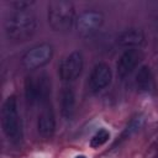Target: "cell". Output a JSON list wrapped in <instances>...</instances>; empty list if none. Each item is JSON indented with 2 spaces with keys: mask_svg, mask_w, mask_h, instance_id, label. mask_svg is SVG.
<instances>
[{
  "mask_svg": "<svg viewBox=\"0 0 158 158\" xmlns=\"http://www.w3.org/2000/svg\"><path fill=\"white\" fill-rule=\"evenodd\" d=\"M37 131L43 138H49L56 131V116L52 106L47 102L42 105V110L37 120Z\"/></svg>",
  "mask_w": 158,
  "mask_h": 158,
  "instance_id": "obj_10",
  "label": "cell"
},
{
  "mask_svg": "<svg viewBox=\"0 0 158 158\" xmlns=\"http://www.w3.org/2000/svg\"><path fill=\"white\" fill-rule=\"evenodd\" d=\"M35 4V1H28V0H16L12 1L11 5L16 9V11H21V10H28L30 6H32Z\"/></svg>",
  "mask_w": 158,
  "mask_h": 158,
  "instance_id": "obj_16",
  "label": "cell"
},
{
  "mask_svg": "<svg viewBox=\"0 0 158 158\" xmlns=\"http://www.w3.org/2000/svg\"><path fill=\"white\" fill-rule=\"evenodd\" d=\"M37 28V19L30 10L15 11L11 14L4 25L5 35L10 41L23 42L30 40Z\"/></svg>",
  "mask_w": 158,
  "mask_h": 158,
  "instance_id": "obj_1",
  "label": "cell"
},
{
  "mask_svg": "<svg viewBox=\"0 0 158 158\" xmlns=\"http://www.w3.org/2000/svg\"><path fill=\"white\" fill-rule=\"evenodd\" d=\"M75 158H86V157H85V156H77Z\"/></svg>",
  "mask_w": 158,
  "mask_h": 158,
  "instance_id": "obj_17",
  "label": "cell"
},
{
  "mask_svg": "<svg viewBox=\"0 0 158 158\" xmlns=\"http://www.w3.org/2000/svg\"><path fill=\"white\" fill-rule=\"evenodd\" d=\"M83 65H84L83 54L79 51L70 52L67 57H64L62 59V62L59 64V68H58L59 78L65 83L74 81L75 79H78L80 77Z\"/></svg>",
  "mask_w": 158,
  "mask_h": 158,
  "instance_id": "obj_6",
  "label": "cell"
},
{
  "mask_svg": "<svg viewBox=\"0 0 158 158\" xmlns=\"http://www.w3.org/2000/svg\"><path fill=\"white\" fill-rule=\"evenodd\" d=\"M144 40L146 37L141 28H128L118 35L117 43L118 46L130 49V48L141 47L144 43Z\"/></svg>",
  "mask_w": 158,
  "mask_h": 158,
  "instance_id": "obj_11",
  "label": "cell"
},
{
  "mask_svg": "<svg viewBox=\"0 0 158 158\" xmlns=\"http://www.w3.org/2000/svg\"><path fill=\"white\" fill-rule=\"evenodd\" d=\"M104 23V15L98 10H85L75 20V27L79 35L90 36Z\"/></svg>",
  "mask_w": 158,
  "mask_h": 158,
  "instance_id": "obj_7",
  "label": "cell"
},
{
  "mask_svg": "<svg viewBox=\"0 0 158 158\" xmlns=\"http://www.w3.org/2000/svg\"><path fill=\"white\" fill-rule=\"evenodd\" d=\"M53 57V46L43 42L31 47L21 57V64L27 70H36L51 62Z\"/></svg>",
  "mask_w": 158,
  "mask_h": 158,
  "instance_id": "obj_5",
  "label": "cell"
},
{
  "mask_svg": "<svg viewBox=\"0 0 158 158\" xmlns=\"http://www.w3.org/2000/svg\"><path fill=\"white\" fill-rule=\"evenodd\" d=\"M112 80V72L109 64L100 62L94 65L89 77V88L93 93H98L110 85Z\"/></svg>",
  "mask_w": 158,
  "mask_h": 158,
  "instance_id": "obj_8",
  "label": "cell"
},
{
  "mask_svg": "<svg viewBox=\"0 0 158 158\" xmlns=\"http://www.w3.org/2000/svg\"><path fill=\"white\" fill-rule=\"evenodd\" d=\"M51 95V79L46 74L31 75L25 80V96L28 104H47Z\"/></svg>",
  "mask_w": 158,
  "mask_h": 158,
  "instance_id": "obj_4",
  "label": "cell"
},
{
  "mask_svg": "<svg viewBox=\"0 0 158 158\" xmlns=\"http://www.w3.org/2000/svg\"><path fill=\"white\" fill-rule=\"evenodd\" d=\"M48 23L53 31L68 32L75 23V7L72 1L54 0L47 7Z\"/></svg>",
  "mask_w": 158,
  "mask_h": 158,
  "instance_id": "obj_2",
  "label": "cell"
},
{
  "mask_svg": "<svg viewBox=\"0 0 158 158\" xmlns=\"http://www.w3.org/2000/svg\"><path fill=\"white\" fill-rule=\"evenodd\" d=\"M1 126L4 135L14 143H19L23 137L22 122L17 109V99L15 95L6 98L1 109Z\"/></svg>",
  "mask_w": 158,
  "mask_h": 158,
  "instance_id": "obj_3",
  "label": "cell"
},
{
  "mask_svg": "<svg viewBox=\"0 0 158 158\" xmlns=\"http://www.w3.org/2000/svg\"><path fill=\"white\" fill-rule=\"evenodd\" d=\"M136 85L142 93H152L156 89L154 78L152 74V70L148 65L139 67L137 74H136Z\"/></svg>",
  "mask_w": 158,
  "mask_h": 158,
  "instance_id": "obj_12",
  "label": "cell"
},
{
  "mask_svg": "<svg viewBox=\"0 0 158 158\" xmlns=\"http://www.w3.org/2000/svg\"><path fill=\"white\" fill-rule=\"evenodd\" d=\"M143 59V54L138 48L126 49L118 58L116 64V72L120 78H126Z\"/></svg>",
  "mask_w": 158,
  "mask_h": 158,
  "instance_id": "obj_9",
  "label": "cell"
},
{
  "mask_svg": "<svg viewBox=\"0 0 158 158\" xmlns=\"http://www.w3.org/2000/svg\"><path fill=\"white\" fill-rule=\"evenodd\" d=\"M110 138V132L105 128H101L95 132V135L90 138V146L93 148H99L102 144H105Z\"/></svg>",
  "mask_w": 158,
  "mask_h": 158,
  "instance_id": "obj_15",
  "label": "cell"
},
{
  "mask_svg": "<svg viewBox=\"0 0 158 158\" xmlns=\"http://www.w3.org/2000/svg\"><path fill=\"white\" fill-rule=\"evenodd\" d=\"M157 20H158V11H157Z\"/></svg>",
  "mask_w": 158,
  "mask_h": 158,
  "instance_id": "obj_18",
  "label": "cell"
},
{
  "mask_svg": "<svg viewBox=\"0 0 158 158\" xmlns=\"http://www.w3.org/2000/svg\"><path fill=\"white\" fill-rule=\"evenodd\" d=\"M75 104L77 101H75L74 90L69 86L64 88L62 91V96H60V112L65 120H72V117L74 116Z\"/></svg>",
  "mask_w": 158,
  "mask_h": 158,
  "instance_id": "obj_13",
  "label": "cell"
},
{
  "mask_svg": "<svg viewBox=\"0 0 158 158\" xmlns=\"http://www.w3.org/2000/svg\"><path fill=\"white\" fill-rule=\"evenodd\" d=\"M144 121H146V118H144V115H142V114L136 115L135 117H132L131 121L126 125V127H125V130H123V132H122V135H121V139L130 138V137L133 136L136 132H138V131L143 127Z\"/></svg>",
  "mask_w": 158,
  "mask_h": 158,
  "instance_id": "obj_14",
  "label": "cell"
}]
</instances>
